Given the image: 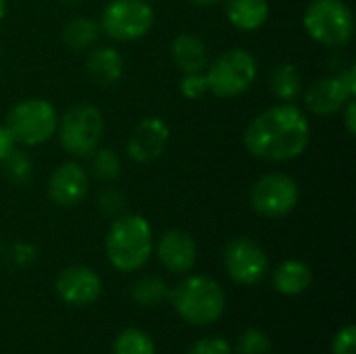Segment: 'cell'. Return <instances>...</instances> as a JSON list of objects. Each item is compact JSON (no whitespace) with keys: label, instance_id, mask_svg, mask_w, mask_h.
Segmentation results:
<instances>
[{"label":"cell","instance_id":"obj_2","mask_svg":"<svg viewBox=\"0 0 356 354\" xmlns=\"http://www.w3.org/2000/svg\"><path fill=\"white\" fill-rule=\"evenodd\" d=\"M106 257L117 271L131 273L144 267L154 250L152 227L142 215H117L104 240Z\"/></svg>","mask_w":356,"mask_h":354},{"label":"cell","instance_id":"obj_8","mask_svg":"<svg viewBox=\"0 0 356 354\" xmlns=\"http://www.w3.org/2000/svg\"><path fill=\"white\" fill-rule=\"evenodd\" d=\"M154 25L148 0H108L100 15V29L115 42L142 40Z\"/></svg>","mask_w":356,"mask_h":354},{"label":"cell","instance_id":"obj_13","mask_svg":"<svg viewBox=\"0 0 356 354\" xmlns=\"http://www.w3.org/2000/svg\"><path fill=\"white\" fill-rule=\"evenodd\" d=\"M102 292V282L98 273L86 265H73L67 267L58 277H56V294L69 303V305H90L94 303Z\"/></svg>","mask_w":356,"mask_h":354},{"label":"cell","instance_id":"obj_10","mask_svg":"<svg viewBox=\"0 0 356 354\" xmlns=\"http://www.w3.org/2000/svg\"><path fill=\"white\" fill-rule=\"evenodd\" d=\"M223 265L227 275L240 286H254L269 271L265 250L250 238H234L223 250Z\"/></svg>","mask_w":356,"mask_h":354},{"label":"cell","instance_id":"obj_18","mask_svg":"<svg viewBox=\"0 0 356 354\" xmlns=\"http://www.w3.org/2000/svg\"><path fill=\"white\" fill-rule=\"evenodd\" d=\"M269 15V0H225V17L240 31L261 29Z\"/></svg>","mask_w":356,"mask_h":354},{"label":"cell","instance_id":"obj_14","mask_svg":"<svg viewBox=\"0 0 356 354\" xmlns=\"http://www.w3.org/2000/svg\"><path fill=\"white\" fill-rule=\"evenodd\" d=\"M350 98H355V94L342 83V79L338 75L321 77V79L313 81L309 86V90L305 92L307 108L319 117L338 115Z\"/></svg>","mask_w":356,"mask_h":354},{"label":"cell","instance_id":"obj_20","mask_svg":"<svg viewBox=\"0 0 356 354\" xmlns=\"http://www.w3.org/2000/svg\"><path fill=\"white\" fill-rule=\"evenodd\" d=\"M269 92L280 102H294L302 94V75L294 63H280L269 73Z\"/></svg>","mask_w":356,"mask_h":354},{"label":"cell","instance_id":"obj_12","mask_svg":"<svg viewBox=\"0 0 356 354\" xmlns=\"http://www.w3.org/2000/svg\"><path fill=\"white\" fill-rule=\"evenodd\" d=\"M88 190H90L88 173L75 161L60 163L48 177V198L56 207H65V209L77 207L88 196Z\"/></svg>","mask_w":356,"mask_h":354},{"label":"cell","instance_id":"obj_23","mask_svg":"<svg viewBox=\"0 0 356 354\" xmlns=\"http://www.w3.org/2000/svg\"><path fill=\"white\" fill-rule=\"evenodd\" d=\"M90 156H92V173L100 182L111 184L121 175V156L115 148L98 146Z\"/></svg>","mask_w":356,"mask_h":354},{"label":"cell","instance_id":"obj_22","mask_svg":"<svg viewBox=\"0 0 356 354\" xmlns=\"http://www.w3.org/2000/svg\"><path fill=\"white\" fill-rule=\"evenodd\" d=\"M0 173L10 186H27L33 177V163L25 150L15 146L0 161Z\"/></svg>","mask_w":356,"mask_h":354},{"label":"cell","instance_id":"obj_11","mask_svg":"<svg viewBox=\"0 0 356 354\" xmlns=\"http://www.w3.org/2000/svg\"><path fill=\"white\" fill-rule=\"evenodd\" d=\"M169 138H171V129L161 117H146L129 134L125 146L127 156L134 163H142V165L152 163L165 152Z\"/></svg>","mask_w":356,"mask_h":354},{"label":"cell","instance_id":"obj_27","mask_svg":"<svg viewBox=\"0 0 356 354\" xmlns=\"http://www.w3.org/2000/svg\"><path fill=\"white\" fill-rule=\"evenodd\" d=\"M240 354H269L271 346H269V338L259 332V330H248L244 332V336L240 338Z\"/></svg>","mask_w":356,"mask_h":354},{"label":"cell","instance_id":"obj_32","mask_svg":"<svg viewBox=\"0 0 356 354\" xmlns=\"http://www.w3.org/2000/svg\"><path fill=\"white\" fill-rule=\"evenodd\" d=\"M15 146H17V142H15V138L10 136L8 127H6V125H0V161H2Z\"/></svg>","mask_w":356,"mask_h":354},{"label":"cell","instance_id":"obj_33","mask_svg":"<svg viewBox=\"0 0 356 354\" xmlns=\"http://www.w3.org/2000/svg\"><path fill=\"white\" fill-rule=\"evenodd\" d=\"M190 2H194V4H198V6H213V4H219V2H223V0H190Z\"/></svg>","mask_w":356,"mask_h":354},{"label":"cell","instance_id":"obj_19","mask_svg":"<svg viewBox=\"0 0 356 354\" xmlns=\"http://www.w3.org/2000/svg\"><path fill=\"white\" fill-rule=\"evenodd\" d=\"M311 282H313L311 267L307 263L298 261V259L284 261L273 271V288L280 294H286V296L302 294L311 286Z\"/></svg>","mask_w":356,"mask_h":354},{"label":"cell","instance_id":"obj_4","mask_svg":"<svg viewBox=\"0 0 356 354\" xmlns=\"http://www.w3.org/2000/svg\"><path fill=\"white\" fill-rule=\"evenodd\" d=\"M104 129L106 125L100 108L90 102H77L58 117L56 138L69 156L83 159L100 146Z\"/></svg>","mask_w":356,"mask_h":354},{"label":"cell","instance_id":"obj_25","mask_svg":"<svg viewBox=\"0 0 356 354\" xmlns=\"http://www.w3.org/2000/svg\"><path fill=\"white\" fill-rule=\"evenodd\" d=\"M113 354H156L154 342L142 330L129 328L121 332L113 344Z\"/></svg>","mask_w":356,"mask_h":354},{"label":"cell","instance_id":"obj_36","mask_svg":"<svg viewBox=\"0 0 356 354\" xmlns=\"http://www.w3.org/2000/svg\"><path fill=\"white\" fill-rule=\"evenodd\" d=\"M148 2H152V0H148Z\"/></svg>","mask_w":356,"mask_h":354},{"label":"cell","instance_id":"obj_1","mask_svg":"<svg viewBox=\"0 0 356 354\" xmlns=\"http://www.w3.org/2000/svg\"><path fill=\"white\" fill-rule=\"evenodd\" d=\"M311 142V123L294 102H280L257 117L244 129L246 150L267 163H288L302 156Z\"/></svg>","mask_w":356,"mask_h":354},{"label":"cell","instance_id":"obj_21","mask_svg":"<svg viewBox=\"0 0 356 354\" xmlns=\"http://www.w3.org/2000/svg\"><path fill=\"white\" fill-rule=\"evenodd\" d=\"M102 29L100 23L90 19V17H73L65 23L63 27V42L67 48L75 50V52H83L96 46L98 38H100Z\"/></svg>","mask_w":356,"mask_h":354},{"label":"cell","instance_id":"obj_26","mask_svg":"<svg viewBox=\"0 0 356 354\" xmlns=\"http://www.w3.org/2000/svg\"><path fill=\"white\" fill-rule=\"evenodd\" d=\"M179 92L188 100H200L209 92L204 71L202 73H184V77L179 81Z\"/></svg>","mask_w":356,"mask_h":354},{"label":"cell","instance_id":"obj_28","mask_svg":"<svg viewBox=\"0 0 356 354\" xmlns=\"http://www.w3.org/2000/svg\"><path fill=\"white\" fill-rule=\"evenodd\" d=\"M98 209L104 215H121L125 209V196L123 192L115 190V188H104L98 194Z\"/></svg>","mask_w":356,"mask_h":354},{"label":"cell","instance_id":"obj_16","mask_svg":"<svg viewBox=\"0 0 356 354\" xmlns=\"http://www.w3.org/2000/svg\"><path fill=\"white\" fill-rule=\"evenodd\" d=\"M171 58L181 73H202L209 67V48L196 33H177L171 42Z\"/></svg>","mask_w":356,"mask_h":354},{"label":"cell","instance_id":"obj_7","mask_svg":"<svg viewBox=\"0 0 356 354\" xmlns=\"http://www.w3.org/2000/svg\"><path fill=\"white\" fill-rule=\"evenodd\" d=\"M15 138L17 144L21 146H40L50 142L56 136V125H58V113L48 102L46 98H25L17 102L4 123Z\"/></svg>","mask_w":356,"mask_h":354},{"label":"cell","instance_id":"obj_3","mask_svg":"<svg viewBox=\"0 0 356 354\" xmlns=\"http://www.w3.org/2000/svg\"><path fill=\"white\" fill-rule=\"evenodd\" d=\"M179 317L192 325H211L225 311V292L209 275H190L169 296Z\"/></svg>","mask_w":356,"mask_h":354},{"label":"cell","instance_id":"obj_30","mask_svg":"<svg viewBox=\"0 0 356 354\" xmlns=\"http://www.w3.org/2000/svg\"><path fill=\"white\" fill-rule=\"evenodd\" d=\"M334 354H356V330L355 325H346L342 328L332 344Z\"/></svg>","mask_w":356,"mask_h":354},{"label":"cell","instance_id":"obj_29","mask_svg":"<svg viewBox=\"0 0 356 354\" xmlns=\"http://www.w3.org/2000/svg\"><path fill=\"white\" fill-rule=\"evenodd\" d=\"M188 354H232V348H229L227 340L211 336V338L198 340Z\"/></svg>","mask_w":356,"mask_h":354},{"label":"cell","instance_id":"obj_17","mask_svg":"<svg viewBox=\"0 0 356 354\" xmlns=\"http://www.w3.org/2000/svg\"><path fill=\"white\" fill-rule=\"evenodd\" d=\"M123 69H125V61L115 46H106V44L96 46L90 50L86 58V71L90 79L102 88L115 86L123 77Z\"/></svg>","mask_w":356,"mask_h":354},{"label":"cell","instance_id":"obj_5","mask_svg":"<svg viewBox=\"0 0 356 354\" xmlns=\"http://www.w3.org/2000/svg\"><path fill=\"white\" fill-rule=\"evenodd\" d=\"M302 27L325 48H344L355 35V15L344 0H313L302 15Z\"/></svg>","mask_w":356,"mask_h":354},{"label":"cell","instance_id":"obj_34","mask_svg":"<svg viewBox=\"0 0 356 354\" xmlns=\"http://www.w3.org/2000/svg\"><path fill=\"white\" fill-rule=\"evenodd\" d=\"M4 15H6V0H0V21L4 19Z\"/></svg>","mask_w":356,"mask_h":354},{"label":"cell","instance_id":"obj_31","mask_svg":"<svg viewBox=\"0 0 356 354\" xmlns=\"http://www.w3.org/2000/svg\"><path fill=\"white\" fill-rule=\"evenodd\" d=\"M340 113H342V117H344V127H346L348 136H355L356 134V102H355V98H350V100L344 104V108H342Z\"/></svg>","mask_w":356,"mask_h":354},{"label":"cell","instance_id":"obj_9","mask_svg":"<svg viewBox=\"0 0 356 354\" xmlns=\"http://www.w3.org/2000/svg\"><path fill=\"white\" fill-rule=\"evenodd\" d=\"M298 200L300 188L288 173H265L250 188V207L267 219H282L290 215Z\"/></svg>","mask_w":356,"mask_h":354},{"label":"cell","instance_id":"obj_15","mask_svg":"<svg viewBox=\"0 0 356 354\" xmlns=\"http://www.w3.org/2000/svg\"><path fill=\"white\" fill-rule=\"evenodd\" d=\"M156 257L165 269L173 273H186L194 267L198 248L194 238L181 230H169L161 236L156 244Z\"/></svg>","mask_w":356,"mask_h":354},{"label":"cell","instance_id":"obj_35","mask_svg":"<svg viewBox=\"0 0 356 354\" xmlns=\"http://www.w3.org/2000/svg\"><path fill=\"white\" fill-rule=\"evenodd\" d=\"M63 4H69V6H73V4H81L83 0H60Z\"/></svg>","mask_w":356,"mask_h":354},{"label":"cell","instance_id":"obj_6","mask_svg":"<svg viewBox=\"0 0 356 354\" xmlns=\"http://www.w3.org/2000/svg\"><path fill=\"white\" fill-rule=\"evenodd\" d=\"M209 92L217 98H236L246 94L259 75V63L246 48H229L221 52L204 69Z\"/></svg>","mask_w":356,"mask_h":354},{"label":"cell","instance_id":"obj_24","mask_svg":"<svg viewBox=\"0 0 356 354\" xmlns=\"http://www.w3.org/2000/svg\"><path fill=\"white\" fill-rule=\"evenodd\" d=\"M131 296L136 303L140 305H161L163 300H167L171 296L167 284L161 280V277H154V275H146L142 280H138L131 288Z\"/></svg>","mask_w":356,"mask_h":354}]
</instances>
